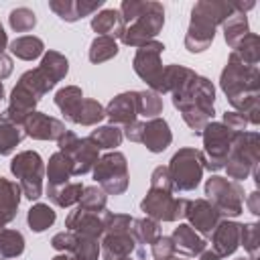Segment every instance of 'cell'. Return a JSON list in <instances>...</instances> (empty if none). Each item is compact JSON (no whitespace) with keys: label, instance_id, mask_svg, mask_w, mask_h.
<instances>
[{"label":"cell","instance_id":"cell-1","mask_svg":"<svg viewBox=\"0 0 260 260\" xmlns=\"http://www.w3.org/2000/svg\"><path fill=\"white\" fill-rule=\"evenodd\" d=\"M219 87L232 104L234 112L242 114L248 124H260V71L258 67L244 65L240 61L228 59L221 75Z\"/></svg>","mask_w":260,"mask_h":260},{"label":"cell","instance_id":"cell-2","mask_svg":"<svg viewBox=\"0 0 260 260\" xmlns=\"http://www.w3.org/2000/svg\"><path fill=\"white\" fill-rule=\"evenodd\" d=\"M120 14L124 18V32L120 41L126 47H142L162 30L165 8L154 0H122Z\"/></svg>","mask_w":260,"mask_h":260},{"label":"cell","instance_id":"cell-3","mask_svg":"<svg viewBox=\"0 0 260 260\" xmlns=\"http://www.w3.org/2000/svg\"><path fill=\"white\" fill-rule=\"evenodd\" d=\"M213 104H215V87L207 77L199 73L181 91L173 93V106L181 112L183 122L197 136H201V130L211 122L215 114Z\"/></svg>","mask_w":260,"mask_h":260},{"label":"cell","instance_id":"cell-4","mask_svg":"<svg viewBox=\"0 0 260 260\" xmlns=\"http://www.w3.org/2000/svg\"><path fill=\"white\" fill-rule=\"evenodd\" d=\"M173 193H175V189H173L169 169L158 165L150 173V187H148L144 199L140 201V209L146 213V217H150L158 223L183 219L191 199H185V197L177 199V197H173Z\"/></svg>","mask_w":260,"mask_h":260},{"label":"cell","instance_id":"cell-5","mask_svg":"<svg viewBox=\"0 0 260 260\" xmlns=\"http://www.w3.org/2000/svg\"><path fill=\"white\" fill-rule=\"evenodd\" d=\"M260 162V134L254 130L236 132L232 136L230 154L225 160V171L232 181H242L252 175Z\"/></svg>","mask_w":260,"mask_h":260},{"label":"cell","instance_id":"cell-6","mask_svg":"<svg viewBox=\"0 0 260 260\" xmlns=\"http://www.w3.org/2000/svg\"><path fill=\"white\" fill-rule=\"evenodd\" d=\"M167 169H169L175 191H195L203 179L205 160L199 148L185 146L173 154Z\"/></svg>","mask_w":260,"mask_h":260},{"label":"cell","instance_id":"cell-7","mask_svg":"<svg viewBox=\"0 0 260 260\" xmlns=\"http://www.w3.org/2000/svg\"><path fill=\"white\" fill-rule=\"evenodd\" d=\"M10 173L18 179V185L22 189V197L37 201L43 197L45 185V162L37 150H22L10 160Z\"/></svg>","mask_w":260,"mask_h":260},{"label":"cell","instance_id":"cell-8","mask_svg":"<svg viewBox=\"0 0 260 260\" xmlns=\"http://www.w3.org/2000/svg\"><path fill=\"white\" fill-rule=\"evenodd\" d=\"M205 195L223 219L238 217L244 211V187L238 181L213 175L205 181Z\"/></svg>","mask_w":260,"mask_h":260},{"label":"cell","instance_id":"cell-9","mask_svg":"<svg viewBox=\"0 0 260 260\" xmlns=\"http://www.w3.org/2000/svg\"><path fill=\"white\" fill-rule=\"evenodd\" d=\"M93 181L106 195H122L128 189V160L122 152L112 150L98 158L93 167Z\"/></svg>","mask_w":260,"mask_h":260},{"label":"cell","instance_id":"cell-10","mask_svg":"<svg viewBox=\"0 0 260 260\" xmlns=\"http://www.w3.org/2000/svg\"><path fill=\"white\" fill-rule=\"evenodd\" d=\"M162 51H165V45L160 41H150L142 47L136 49L134 53V59H132V69L134 73L148 85V89L156 91V93H165L162 89V73H165V67H162Z\"/></svg>","mask_w":260,"mask_h":260},{"label":"cell","instance_id":"cell-11","mask_svg":"<svg viewBox=\"0 0 260 260\" xmlns=\"http://www.w3.org/2000/svg\"><path fill=\"white\" fill-rule=\"evenodd\" d=\"M232 136H234V132H230L221 122H209L201 130V138H203L201 154H203L207 171H221L225 167Z\"/></svg>","mask_w":260,"mask_h":260},{"label":"cell","instance_id":"cell-12","mask_svg":"<svg viewBox=\"0 0 260 260\" xmlns=\"http://www.w3.org/2000/svg\"><path fill=\"white\" fill-rule=\"evenodd\" d=\"M207 238H209L207 246L197 258L199 260H221V258H228L240 246V223L234 221V219H221Z\"/></svg>","mask_w":260,"mask_h":260},{"label":"cell","instance_id":"cell-13","mask_svg":"<svg viewBox=\"0 0 260 260\" xmlns=\"http://www.w3.org/2000/svg\"><path fill=\"white\" fill-rule=\"evenodd\" d=\"M112 126H130L138 118V91H122L104 108Z\"/></svg>","mask_w":260,"mask_h":260},{"label":"cell","instance_id":"cell-14","mask_svg":"<svg viewBox=\"0 0 260 260\" xmlns=\"http://www.w3.org/2000/svg\"><path fill=\"white\" fill-rule=\"evenodd\" d=\"M236 12L234 2H221V0H201L193 6L191 10V22L207 26V28H217L219 24H223V20L228 16H232Z\"/></svg>","mask_w":260,"mask_h":260},{"label":"cell","instance_id":"cell-15","mask_svg":"<svg viewBox=\"0 0 260 260\" xmlns=\"http://www.w3.org/2000/svg\"><path fill=\"white\" fill-rule=\"evenodd\" d=\"M185 219L189 221V225L199 236L207 238L223 217L217 213V209L207 199H191L189 207H187V213H185Z\"/></svg>","mask_w":260,"mask_h":260},{"label":"cell","instance_id":"cell-16","mask_svg":"<svg viewBox=\"0 0 260 260\" xmlns=\"http://www.w3.org/2000/svg\"><path fill=\"white\" fill-rule=\"evenodd\" d=\"M22 130H24L26 136H30L35 140H59V136L67 128H65V124L61 120L35 110L22 122Z\"/></svg>","mask_w":260,"mask_h":260},{"label":"cell","instance_id":"cell-17","mask_svg":"<svg viewBox=\"0 0 260 260\" xmlns=\"http://www.w3.org/2000/svg\"><path fill=\"white\" fill-rule=\"evenodd\" d=\"M63 154L69 156V160H71L73 177H81V175L93 171V167L100 158V148L85 136V138H77V142Z\"/></svg>","mask_w":260,"mask_h":260},{"label":"cell","instance_id":"cell-18","mask_svg":"<svg viewBox=\"0 0 260 260\" xmlns=\"http://www.w3.org/2000/svg\"><path fill=\"white\" fill-rule=\"evenodd\" d=\"M65 230L79 234V236H89V238L100 240L104 236V221H102L100 213H91L81 207H75L65 217Z\"/></svg>","mask_w":260,"mask_h":260},{"label":"cell","instance_id":"cell-19","mask_svg":"<svg viewBox=\"0 0 260 260\" xmlns=\"http://www.w3.org/2000/svg\"><path fill=\"white\" fill-rule=\"evenodd\" d=\"M146 150L158 154L165 152L171 142H173V132L169 128V122L165 118H152L144 122V130H142V140H140Z\"/></svg>","mask_w":260,"mask_h":260},{"label":"cell","instance_id":"cell-20","mask_svg":"<svg viewBox=\"0 0 260 260\" xmlns=\"http://www.w3.org/2000/svg\"><path fill=\"white\" fill-rule=\"evenodd\" d=\"M22 189L16 181L0 177V230H4L10 221H14L20 205Z\"/></svg>","mask_w":260,"mask_h":260},{"label":"cell","instance_id":"cell-21","mask_svg":"<svg viewBox=\"0 0 260 260\" xmlns=\"http://www.w3.org/2000/svg\"><path fill=\"white\" fill-rule=\"evenodd\" d=\"M100 250L104 260H120V258L132 256V252L136 250V240L132 238V232L104 234L100 238Z\"/></svg>","mask_w":260,"mask_h":260},{"label":"cell","instance_id":"cell-22","mask_svg":"<svg viewBox=\"0 0 260 260\" xmlns=\"http://www.w3.org/2000/svg\"><path fill=\"white\" fill-rule=\"evenodd\" d=\"M171 240H173L177 252H181L185 256H193V258L199 256L207 246V240L203 236H199L189 223H179L173 230Z\"/></svg>","mask_w":260,"mask_h":260},{"label":"cell","instance_id":"cell-23","mask_svg":"<svg viewBox=\"0 0 260 260\" xmlns=\"http://www.w3.org/2000/svg\"><path fill=\"white\" fill-rule=\"evenodd\" d=\"M124 26H126L124 18L116 8H104L91 16V28L98 32V37L120 39L124 32Z\"/></svg>","mask_w":260,"mask_h":260},{"label":"cell","instance_id":"cell-24","mask_svg":"<svg viewBox=\"0 0 260 260\" xmlns=\"http://www.w3.org/2000/svg\"><path fill=\"white\" fill-rule=\"evenodd\" d=\"M83 193V185L79 181H69L63 185H47V197L57 207H71L77 205Z\"/></svg>","mask_w":260,"mask_h":260},{"label":"cell","instance_id":"cell-25","mask_svg":"<svg viewBox=\"0 0 260 260\" xmlns=\"http://www.w3.org/2000/svg\"><path fill=\"white\" fill-rule=\"evenodd\" d=\"M230 59L240 61L250 67H258L260 63V37L256 32H248L230 53Z\"/></svg>","mask_w":260,"mask_h":260},{"label":"cell","instance_id":"cell-26","mask_svg":"<svg viewBox=\"0 0 260 260\" xmlns=\"http://www.w3.org/2000/svg\"><path fill=\"white\" fill-rule=\"evenodd\" d=\"M10 53L22 61H35L45 55V43L35 35H22L10 43Z\"/></svg>","mask_w":260,"mask_h":260},{"label":"cell","instance_id":"cell-27","mask_svg":"<svg viewBox=\"0 0 260 260\" xmlns=\"http://www.w3.org/2000/svg\"><path fill=\"white\" fill-rule=\"evenodd\" d=\"M45 175H47V181L49 185H63V183H69V179L73 177V169H71V160L69 156H65L63 152H53L49 156V165L45 169Z\"/></svg>","mask_w":260,"mask_h":260},{"label":"cell","instance_id":"cell-28","mask_svg":"<svg viewBox=\"0 0 260 260\" xmlns=\"http://www.w3.org/2000/svg\"><path fill=\"white\" fill-rule=\"evenodd\" d=\"M81 102H83V91L77 85H65V87H61L55 93V106L63 112V116H65L67 122H71V118L79 110Z\"/></svg>","mask_w":260,"mask_h":260},{"label":"cell","instance_id":"cell-29","mask_svg":"<svg viewBox=\"0 0 260 260\" xmlns=\"http://www.w3.org/2000/svg\"><path fill=\"white\" fill-rule=\"evenodd\" d=\"M213 39H215V30L213 28L189 22V28H187V35H185V49L189 53H203L205 49L211 47Z\"/></svg>","mask_w":260,"mask_h":260},{"label":"cell","instance_id":"cell-30","mask_svg":"<svg viewBox=\"0 0 260 260\" xmlns=\"http://www.w3.org/2000/svg\"><path fill=\"white\" fill-rule=\"evenodd\" d=\"M221 26H223V39H225V43H228L230 49H234V47L250 32L246 12H238V10H236L232 16H228Z\"/></svg>","mask_w":260,"mask_h":260},{"label":"cell","instance_id":"cell-31","mask_svg":"<svg viewBox=\"0 0 260 260\" xmlns=\"http://www.w3.org/2000/svg\"><path fill=\"white\" fill-rule=\"evenodd\" d=\"M57 219V213L51 205L47 203H35L28 211H26V223L30 228V232L41 234L45 230H49Z\"/></svg>","mask_w":260,"mask_h":260},{"label":"cell","instance_id":"cell-32","mask_svg":"<svg viewBox=\"0 0 260 260\" xmlns=\"http://www.w3.org/2000/svg\"><path fill=\"white\" fill-rule=\"evenodd\" d=\"M132 238L136 240V246H146V244H154L160 236H162V230H160V223L150 219V217H140V219H134L132 221Z\"/></svg>","mask_w":260,"mask_h":260},{"label":"cell","instance_id":"cell-33","mask_svg":"<svg viewBox=\"0 0 260 260\" xmlns=\"http://www.w3.org/2000/svg\"><path fill=\"white\" fill-rule=\"evenodd\" d=\"M106 118L104 106L98 100L91 98H83L79 110L75 112V116L71 118V124H81V126H98L102 120Z\"/></svg>","mask_w":260,"mask_h":260},{"label":"cell","instance_id":"cell-34","mask_svg":"<svg viewBox=\"0 0 260 260\" xmlns=\"http://www.w3.org/2000/svg\"><path fill=\"white\" fill-rule=\"evenodd\" d=\"M39 67H41V69L49 75V79L57 85V83L67 75V71H69V61H67V57L61 55L59 51H47V53L43 55Z\"/></svg>","mask_w":260,"mask_h":260},{"label":"cell","instance_id":"cell-35","mask_svg":"<svg viewBox=\"0 0 260 260\" xmlns=\"http://www.w3.org/2000/svg\"><path fill=\"white\" fill-rule=\"evenodd\" d=\"M24 252V238L18 230H0V260L18 258Z\"/></svg>","mask_w":260,"mask_h":260},{"label":"cell","instance_id":"cell-36","mask_svg":"<svg viewBox=\"0 0 260 260\" xmlns=\"http://www.w3.org/2000/svg\"><path fill=\"white\" fill-rule=\"evenodd\" d=\"M18 83H22V85H26L39 100L45 95V93H49L53 87H55V83L49 79V75L41 69V67H35V69H28V71H24L22 75H20V79H18Z\"/></svg>","mask_w":260,"mask_h":260},{"label":"cell","instance_id":"cell-37","mask_svg":"<svg viewBox=\"0 0 260 260\" xmlns=\"http://www.w3.org/2000/svg\"><path fill=\"white\" fill-rule=\"evenodd\" d=\"M116 55H118V43L112 37H95L91 41L89 53H87L89 61L95 63V65L98 63H106V61L114 59Z\"/></svg>","mask_w":260,"mask_h":260},{"label":"cell","instance_id":"cell-38","mask_svg":"<svg viewBox=\"0 0 260 260\" xmlns=\"http://www.w3.org/2000/svg\"><path fill=\"white\" fill-rule=\"evenodd\" d=\"M24 130L18 124H8V122H0V156H8L14 152V148L22 142L24 138Z\"/></svg>","mask_w":260,"mask_h":260},{"label":"cell","instance_id":"cell-39","mask_svg":"<svg viewBox=\"0 0 260 260\" xmlns=\"http://www.w3.org/2000/svg\"><path fill=\"white\" fill-rule=\"evenodd\" d=\"M87 138H89L98 148H116V146L122 144L124 134H122V130H120L118 126L108 124V126H98L95 130H91Z\"/></svg>","mask_w":260,"mask_h":260},{"label":"cell","instance_id":"cell-40","mask_svg":"<svg viewBox=\"0 0 260 260\" xmlns=\"http://www.w3.org/2000/svg\"><path fill=\"white\" fill-rule=\"evenodd\" d=\"M106 205H108V195H106L98 185L83 187V193H81V199H79L77 207L102 215V213L106 211Z\"/></svg>","mask_w":260,"mask_h":260},{"label":"cell","instance_id":"cell-41","mask_svg":"<svg viewBox=\"0 0 260 260\" xmlns=\"http://www.w3.org/2000/svg\"><path fill=\"white\" fill-rule=\"evenodd\" d=\"M158 114H162V95L152 89L138 91V116L152 120L158 118Z\"/></svg>","mask_w":260,"mask_h":260},{"label":"cell","instance_id":"cell-42","mask_svg":"<svg viewBox=\"0 0 260 260\" xmlns=\"http://www.w3.org/2000/svg\"><path fill=\"white\" fill-rule=\"evenodd\" d=\"M8 24L14 32H28L37 26V14L26 6H18V8L10 10Z\"/></svg>","mask_w":260,"mask_h":260},{"label":"cell","instance_id":"cell-43","mask_svg":"<svg viewBox=\"0 0 260 260\" xmlns=\"http://www.w3.org/2000/svg\"><path fill=\"white\" fill-rule=\"evenodd\" d=\"M240 246L248 252L252 260H258L260 252V234H258V223H240Z\"/></svg>","mask_w":260,"mask_h":260},{"label":"cell","instance_id":"cell-44","mask_svg":"<svg viewBox=\"0 0 260 260\" xmlns=\"http://www.w3.org/2000/svg\"><path fill=\"white\" fill-rule=\"evenodd\" d=\"M104 221V234H120V232H130L134 217L128 213H114V211H104L102 213Z\"/></svg>","mask_w":260,"mask_h":260},{"label":"cell","instance_id":"cell-45","mask_svg":"<svg viewBox=\"0 0 260 260\" xmlns=\"http://www.w3.org/2000/svg\"><path fill=\"white\" fill-rule=\"evenodd\" d=\"M49 8L65 22H77V4L75 0H49Z\"/></svg>","mask_w":260,"mask_h":260},{"label":"cell","instance_id":"cell-46","mask_svg":"<svg viewBox=\"0 0 260 260\" xmlns=\"http://www.w3.org/2000/svg\"><path fill=\"white\" fill-rule=\"evenodd\" d=\"M150 252H152V258H154V260H175V254H177L171 236H160V238L150 246Z\"/></svg>","mask_w":260,"mask_h":260},{"label":"cell","instance_id":"cell-47","mask_svg":"<svg viewBox=\"0 0 260 260\" xmlns=\"http://www.w3.org/2000/svg\"><path fill=\"white\" fill-rule=\"evenodd\" d=\"M73 244H75V234L73 232H69V230H65V232H59V234H55L53 238H51V246H53V250H57V252H71V248H73Z\"/></svg>","mask_w":260,"mask_h":260},{"label":"cell","instance_id":"cell-48","mask_svg":"<svg viewBox=\"0 0 260 260\" xmlns=\"http://www.w3.org/2000/svg\"><path fill=\"white\" fill-rule=\"evenodd\" d=\"M221 124L230 130V132H244L246 130V126H248V122H246V118L242 116V114H238V112H225L223 114V120H221Z\"/></svg>","mask_w":260,"mask_h":260},{"label":"cell","instance_id":"cell-49","mask_svg":"<svg viewBox=\"0 0 260 260\" xmlns=\"http://www.w3.org/2000/svg\"><path fill=\"white\" fill-rule=\"evenodd\" d=\"M75 4H77V16L81 20V18L98 12V8L104 6V0H75Z\"/></svg>","mask_w":260,"mask_h":260},{"label":"cell","instance_id":"cell-50","mask_svg":"<svg viewBox=\"0 0 260 260\" xmlns=\"http://www.w3.org/2000/svg\"><path fill=\"white\" fill-rule=\"evenodd\" d=\"M142 130H144V122H134V124H130V126H126L124 130H122V134L130 140V142H140L142 140Z\"/></svg>","mask_w":260,"mask_h":260},{"label":"cell","instance_id":"cell-51","mask_svg":"<svg viewBox=\"0 0 260 260\" xmlns=\"http://www.w3.org/2000/svg\"><path fill=\"white\" fill-rule=\"evenodd\" d=\"M244 203H246V207L250 209L252 215H260V193L258 191L248 193V197H244Z\"/></svg>","mask_w":260,"mask_h":260},{"label":"cell","instance_id":"cell-52","mask_svg":"<svg viewBox=\"0 0 260 260\" xmlns=\"http://www.w3.org/2000/svg\"><path fill=\"white\" fill-rule=\"evenodd\" d=\"M12 59L6 55V53H0V81L6 79L10 73H12Z\"/></svg>","mask_w":260,"mask_h":260},{"label":"cell","instance_id":"cell-53","mask_svg":"<svg viewBox=\"0 0 260 260\" xmlns=\"http://www.w3.org/2000/svg\"><path fill=\"white\" fill-rule=\"evenodd\" d=\"M6 47H8V35H6V30H4L2 22H0V53H4Z\"/></svg>","mask_w":260,"mask_h":260},{"label":"cell","instance_id":"cell-54","mask_svg":"<svg viewBox=\"0 0 260 260\" xmlns=\"http://www.w3.org/2000/svg\"><path fill=\"white\" fill-rule=\"evenodd\" d=\"M51 260H73V258H71V254H67V252H59V254L53 256Z\"/></svg>","mask_w":260,"mask_h":260},{"label":"cell","instance_id":"cell-55","mask_svg":"<svg viewBox=\"0 0 260 260\" xmlns=\"http://www.w3.org/2000/svg\"><path fill=\"white\" fill-rule=\"evenodd\" d=\"M2 98H4V83L0 81V100H2Z\"/></svg>","mask_w":260,"mask_h":260},{"label":"cell","instance_id":"cell-56","mask_svg":"<svg viewBox=\"0 0 260 260\" xmlns=\"http://www.w3.org/2000/svg\"><path fill=\"white\" fill-rule=\"evenodd\" d=\"M236 260H252V258H236Z\"/></svg>","mask_w":260,"mask_h":260}]
</instances>
